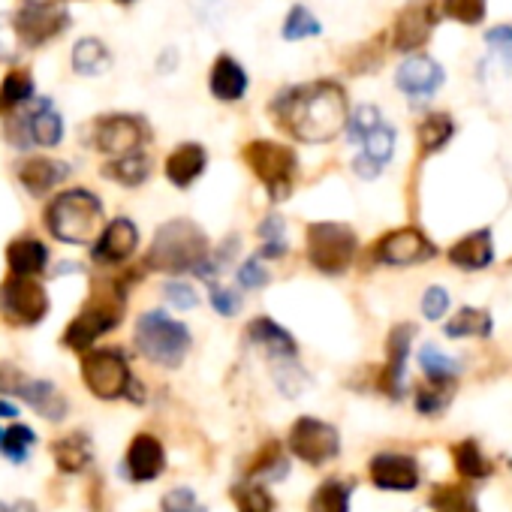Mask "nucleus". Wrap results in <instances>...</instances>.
<instances>
[{
  "mask_svg": "<svg viewBox=\"0 0 512 512\" xmlns=\"http://www.w3.org/2000/svg\"><path fill=\"white\" fill-rule=\"evenodd\" d=\"M269 112L275 124L302 145H326L338 139L350 121L347 91L335 79L290 85L278 91Z\"/></svg>",
  "mask_w": 512,
  "mask_h": 512,
  "instance_id": "1",
  "label": "nucleus"
},
{
  "mask_svg": "<svg viewBox=\"0 0 512 512\" xmlns=\"http://www.w3.org/2000/svg\"><path fill=\"white\" fill-rule=\"evenodd\" d=\"M142 266L148 272H160V275L193 272L199 278H211L214 272H220L217 263L211 260V241H208L205 229L187 217L166 220L154 232V241L145 253Z\"/></svg>",
  "mask_w": 512,
  "mask_h": 512,
  "instance_id": "2",
  "label": "nucleus"
},
{
  "mask_svg": "<svg viewBox=\"0 0 512 512\" xmlns=\"http://www.w3.org/2000/svg\"><path fill=\"white\" fill-rule=\"evenodd\" d=\"M136 281V275H115V278H97L91 287V296L85 308L73 317V323L64 332V347L76 353H88L94 341L109 335L121 326L124 308H127V290Z\"/></svg>",
  "mask_w": 512,
  "mask_h": 512,
  "instance_id": "3",
  "label": "nucleus"
},
{
  "mask_svg": "<svg viewBox=\"0 0 512 512\" xmlns=\"http://www.w3.org/2000/svg\"><path fill=\"white\" fill-rule=\"evenodd\" d=\"M49 232L64 244H91L103 232V202L91 190H64L46 208Z\"/></svg>",
  "mask_w": 512,
  "mask_h": 512,
  "instance_id": "4",
  "label": "nucleus"
},
{
  "mask_svg": "<svg viewBox=\"0 0 512 512\" xmlns=\"http://www.w3.org/2000/svg\"><path fill=\"white\" fill-rule=\"evenodd\" d=\"M133 341H136V350L160 365V368H178L187 353H190V329L178 320H172L169 314L163 311H148L136 320V332H133Z\"/></svg>",
  "mask_w": 512,
  "mask_h": 512,
  "instance_id": "5",
  "label": "nucleus"
},
{
  "mask_svg": "<svg viewBox=\"0 0 512 512\" xmlns=\"http://www.w3.org/2000/svg\"><path fill=\"white\" fill-rule=\"evenodd\" d=\"M241 157L256 175V181L266 187L272 202H284L293 196L296 181H299V157L293 148L272 142V139H253L244 145Z\"/></svg>",
  "mask_w": 512,
  "mask_h": 512,
  "instance_id": "6",
  "label": "nucleus"
},
{
  "mask_svg": "<svg viewBox=\"0 0 512 512\" xmlns=\"http://www.w3.org/2000/svg\"><path fill=\"white\" fill-rule=\"evenodd\" d=\"M359 250V238L353 232V226L338 223V220H317L305 229V253L308 263L320 272V275H344Z\"/></svg>",
  "mask_w": 512,
  "mask_h": 512,
  "instance_id": "7",
  "label": "nucleus"
},
{
  "mask_svg": "<svg viewBox=\"0 0 512 512\" xmlns=\"http://www.w3.org/2000/svg\"><path fill=\"white\" fill-rule=\"evenodd\" d=\"M49 308L52 302H49L46 287L34 281L31 275H10L0 284V317L10 326H19V329L40 326Z\"/></svg>",
  "mask_w": 512,
  "mask_h": 512,
  "instance_id": "8",
  "label": "nucleus"
},
{
  "mask_svg": "<svg viewBox=\"0 0 512 512\" xmlns=\"http://www.w3.org/2000/svg\"><path fill=\"white\" fill-rule=\"evenodd\" d=\"M28 106V103H25ZM19 106L16 115L7 124V139L16 148H28V145H40V148H55L64 139V118L55 112L49 97H40L37 106L25 109Z\"/></svg>",
  "mask_w": 512,
  "mask_h": 512,
  "instance_id": "9",
  "label": "nucleus"
},
{
  "mask_svg": "<svg viewBox=\"0 0 512 512\" xmlns=\"http://www.w3.org/2000/svg\"><path fill=\"white\" fill-rule=\"evenodd\" d=\"M13 28L25 49H40L70 28V13L55 0H25L13 13Z\"/></svg>",
  "mask_w": 512,
  "mask_h": 512,
  "instance_id": "10",
  "label": "nucleus"
},
{
  "mask_svg": "<svg viewBox=\"0 0 512 512\" xmlns=\"http://www.w3.org/2000/svg\"><path fill=\"white\" fill-rule=\"evenodd\" d=\"M82 380L91 395L103 401L124 398L133 389V374L121 350H88L82 359Z\"/></svg>",
  "mask_w": 512,
  "mask_h": 512,
  "instance_id": "11",
  "label": "nucleus"
},
{
  "mask_svg": "<svg viewBox=\"0 0 512 512\" xmlns=\"http://www.w3.org/2000/svg\"><path fill=\"white\" fill-rule=\"evenodd\" d=\"M434 256H437V244H431V238L416 226H398L380 235L374 244V260L389 269L419 266V263L434 260Z\"/></svg>",
  "mask_w": 512,
  "mask_h": 512,
  "instance_id": "12",
  "label": "nucleus"
},
{
  "mask_svg": "<svg viewBox=\"0 0 512 512\" xmlns=\"http://www.w3.org/2000/svg\"><path fill=\"white\" fill-rule=\"evenodd\" d=\"M91 142L97 151L112 154V157L133 154V151H142V145L148 142V124H145V118L127 115V112L103 115L94 121Z\"/></svg>",
  "mask_w": 512,
  "mask_h": 512,
  "instance_id": "13",
  "label": "nucleus"
},
{
  "mask_svg": "<svg viewBox=\"0 0 512 512\" xmlns=\"http://www.w3.org/2000/svg\"><path fill=\"white\" fill-rule=\"evenodd\" d=\"M0 392L19 395L22 401H28L49 422H61L67 416V398L55 389V383L31 380L13 365H0Z\"/></svg>",
  "mask_w": 512,
  "mask_h": 512,
  "instance_id": "14",
  "label": "nucleus"
},
{
  "mask_svg": "<svg viewBox=\"0 0 512 512\" xmlns=\"http://www.w3.org/2000/svg\"><path fill=\"white\" fill-rule=\"evenodd\" d=\"M290 452L296 458H302L305 464H326L341 452V434L335 425L314 419V416H302L293 422L290 428Z\"/></svg>",
  "mask_w": 512,
  "mask_h": 512,
  "instance_id": "15",
  "label": "nucleus"
},
{
  "mask_svg": "<svg viewBox=\"0 0 512 512\" xmlns=\"http://www.w3.org/2000/svg\"><path fill=\"white\" fill-rule=\"evenodd\" d=\"M437 28V10L428 0H410L392 25V49L401 55L419 52Z\"/></svg>",
  "mask_w": 512,
  "mask_h": 512,
  "instance_id": "16",
  "label": "nucleus"
},
{
  "mask_svg": "<svg viewBox=\"0 0 512 512\" xmlns=\"http://www.w3.org/2000/svg\"><path fill=\"white\" fill-rule=\"evenodd\" d=\"M443 82H446V73H443V67L434 61V58H428V55H407L401 64H398V70H395V85H398V91H404L413 103H425V100H431L440 88H443Z\"/></svg>",
  "mask_w": 512,
  "mask_h": 512,
  "instance_id": "17",
  "label": "nucleus"
},
{
  "mask_svg": "<svg viewBox=\"0 0 512 512\" xmlns=\"http://www.w3.org/2000/svg\"><path fill=\"white\" fill-rule=\"evenodd\" d=\"M139 247V229L130 217H115L103 226L100 238L91 247V260L100 266H124Z\"/></svg>",
  "mask_w": 512,
  "mask_h": 512,
  "instance_id": "18",
  "label": "nucleus"
},
{
  "mask_svg": "<svg viewBox=\"0 0 512 512\" xmlns=\"http://www.w3.org/2000/svg\"><path fill=\"white\" fill-rule=\"evenodd\" d=\"M395 142H398V133L395 127L383 118L380 124H374L362 139V154L353 160V169L359 178H377L383 172V166L395 157Z\"/></svg>",
  "mask_w": 512,
  "mask_h": 512,
  "instance_id": "19",
  "label": "nucleus"
},
{
  "mask_svg": "<svg viewBox=\"0 0 512 512\" xmlns=\"http://www.w3.org/2000/svg\"><path fill=\"white\" fill-rule=\"evenodd\" d=\"M413 335H416V329L410 323H398L386 335V368L380 374V389L389 398H401L404 395V371H407Z\"/></svg>",
  "mask_w": 512,
  "mask_h": 512,
  "instance_id": "20",
  "label": "nucleus"
},
{
  "mask_svg": "<svg viewBox=\"0 0 512 512\" xmlns=\"http://www.w3.org/2000/svg\"><path fill=\"white\" fill-rule=\"evenodd\" d=\"M371 482L383 491H413L419 485V467L410 455L383 452L371 458Z\"/></svg>",
  "mask_w": 512,
  "mask_h": 512,
  "instance_id": "21",
  "label": "nucleus"
},
{
  "mask_svg": "<svg viewBox=\"0 0 512 512\" xmlns=\"http://www.w3.org/2000/svg\"><path fill=\"white\" fill-rule=\"evenodd\" d=\"M446 260L455 269H464V272L488 269L494 263V235H491V229H473L464 238H458L446 250Z\"/></svg>",
  "mask_w": 512,
  "mask_h": 512,
  "instance_id": "22",
  "label": "nucleus"
},
{
  "mask_svg": "<svg viewBox=\"0 0 512 512\" xmlns=\"http://www.w3.org/2000/svg\"><path fill=\"white\" fill-rule=\"evenodd\" d=\"M166 467L163 443L154 434H136L127 446V476L133 482H154Z\"/></svg>",
  "mask_w": 512,
  "mask_h": 512,
  "instance_id": "23",
  "label": "nucleus"
},
{
  "mask_svg": "<svg viewBox=\"0 0 512 512\" xmlns=\"http://www.w3.org/2000/svg\"><path fill=\"white\" fill-rule=\"evenodd\" d=\"M250 88L247 70L232 55H217L208 73V91L220 103H238Z\"/></svg>",
  "mask_w": 512,
  "mask_h": 512,
  "instance_id": "24",
  "label": "nucleus"
},
{
  "mask_svg": "<svg viewBox=\"0 0 512 512\" xmlns=\"http://www.w3.org/2000/svg\"><path fill=\"white\" fill-rule=\"evenodd\" d=\"M247 341H250L253 347L266 350L275 362H281V359H296V353H299L296 338H293L281 323H275L272 317H256V320H250V323H247Z\"/></svg>",
  "mask_w": 512,
  "mask_h": 512,
  "instance_id": "25",
  "label": "nucleus"
},
{
  "mask_svg": "<svg viewBox=\"0 0 512 512\" xmlns=\"http://www.w3.org/2000/svg\"><path fill=\"white\" fill-rule=\"evenodd\" d=\"M166 178L169 184L187 190L190 184H196L202 178V172L208 169V151L199 142H184L178 145L169 157H166Z\"/></svg>",
  "mask_w": 512,
  "mask_h": 512,
  "instance_id": "26",
  "label": "nucleus"
},
{
  "mask_svg": "<svg viewBox=\"0 0 512 512\" xmlns=\"http://www.w3.org/2000/svg\"><path fill=\"white\" fill-rule=\"evenodd\" d=\"M67 175H70V166L64 160H52V157H31L19 166V181L34 196L55 190Z\"/></svg>",
  "mask_w": 512,
  "mask_h": 512,
  "instance_id": "27",
  "label": "nucleus"
},
{
  "mask_svg": "<svg viewBox=\"0 0 512 512\" xmlns=\"http://www.w3.org/2000/svg\"><path fill=\"white\" fill-rule=\"evenodd\" d=\"M7 263L13 275H43L49 266V247L40 238H16L7 247Z\"/></svg>",
  "mask_w": 512,
  "mask_h": 512,
  "instance_id": "28",
  "label": "nucleus"
},
{
  "mask_svg": "<svg viewBox=\"0 0 512 512\" xmlns=\"http://www.w3.org/2000/svg\"><path fill=\"white\" fill-rule=\"evenodd\" d=\"M112 67V52L103 40L97 37H85L73 46V70L79 76H88V79H97L103 73H109Z\"/></svg>",
  "mask_w": 512,
  "mask_h": 512,
  "instance_id": "29",
  "label": "nucleus"
},
{
  "mask_svg": "<svg viewBox=\"0 0 512 512\" xmlns=\"http://www.w3.org/2000/svg\"><path fill=\"white\" fill-rule=\"evenodd\" d=\"M52 455L61 473H82L91 464V440L82 431H73L52 443Z\"/></svg>",
  "mask_w": 512,
  "mask_h": 512,
  "instance_id": "30",
  "label": "nucleus"
},
{
  "mask_svg": "<svg viewBox=\"0 0 512 512\" xmlns=\"http://www.w3.org/2000/svg\"><path fill=\"white\" fill-rule=\"evenodd\" d=\"M455 136V121L446 115V112H431L428 118H422L419 130H416V139H419V154L422 157H431V154H440Z\"/></svg>",
  "mask_w": 512,
  "mask_h": 512,
  "instance_id": "31",
  "label": "nucleus"
},
{
  "mask_svg": "<svg viewBox=\"0 0 512 512\" xmlns=\"http://www.w3.org/2000/svg\"><path fill=\"white\" fill-rule=\"evenodd\" d=\"M103 175L121 187H139L148 181L151 175V160L142 154V151H133V154H121V157H112L106 166H103Z\"/></svg>",
  "mask_w": 512,
  "mask_h": 512,
  "instance_id": "32",
  "label": "nucleus"
},
{
  "mask_svg": "<svg viewBox=\"0 0 512 512\" xmlns=\"http://www.w3.org/2000/svg\"><path fill=\"white\" fill-rule=\"evenodd\" d=\"M443 332L449 338H488L494 332V320L485 308H461Z\"/></svg>",
  "mask_w": 512,
  "mask_h": 512,
  "instance_id": "33",
  "label": "nucleus"
},
{
  "mask_svg": "<svg viewBox=\"0 0 512 512\" xmlns=\"http://www.w3.org/2000/svg\"><path fill=\"white\" fill-rule=\"evenodd\" d=\"M452 392H455V380H431L425 377V383L416 386L413 392V404L422 416H440L449 401H452Z\"/></svg>",
  "mask_w": 512,
  "mask_h": 512,
  "instance_id": "34",
  "label": "nucleus"
},
{
  "mask_svg": "<svg viewBox=\"0 0 512 512\" xmlns=\"http://www.w3.org/2000/svg\"><path fill=\"white\" fill-rule=\"evenodd\" d=\"M350 494H353L350 482L329 479L311 494L308 512H350Z\"/></svg>",
  "mask_w": 512,
  "mask_h": 512,
  "instance_id": "35",
  "label": "nucleus"
},
{
  "mask_svg": "<svg viewBox=\"0 0 512 512\" xmlns=\"http://www.w3.org/2000/svg\"><path fill=\"white\" fill-rule=\"evenodd\" d=\"M428 506L434 512H479V503L476 497L464 488V485H437L428 497Z\"/></svg>",
  "mask_w": 512,
  "mask_h": 512,
  "instance_id": "36",
  "label": "nucleus"
},
{
  "mask_svg": "<svg viewBox=\"0 0 512 512\" xmlns=\"http://www.w3.org/2000/svg\"><path fill=\"white\" fill-rule=\"evenodd\" d=\"M452 458H455V470L467 479H485L491 476V464L488 458L482 455L479 443L476 440H461L452 446Z\"/></svg>",
  "mask_w": 512,
  "mask_h": 512,
  "instance_id": "37",
  "label": "nucleus"
},
{
  "mask_svg": "<svg viewBox=\"0 0 512 512\" xmlns=\"http://www.w3.org/2000/svg\"><path fill=\"white\" fill-rule=\"evenodd\" d=\"M281 34H284L287 43H299V40L320 37L323 34V25H320V19L305 4H293V10L284 19V31Z\"/></svg>",
  "mask_w": 512,
  "mask_h": 512,
  "instance_id": "38",
  "label": "nucleus"
},
{
  "mask_svg": "<svg viewBox=\"0 0 512 512\" xmlns=\"http://www.w3.org/2000/svg\"><path fill=\"white\" fill-rule=\"evenodd\" d=\"M37 443V434L28 425H10L7 431L0 428V455L22 464L28 461V449Z\"/></svg>",
  "mask_w": 512,
  "mask_h": 512,
  "instance_id": "39",
  "label": "nucleus"
},
{
  "mask_svg": "<svg viewBox=\"0 0 512 512\" xmlns=\"http://www.w3.org/2000/svg\"><path fill=\"white\" fill-rule=\"evenodd\" d=\"M284 217H278V214H269L263 223H260V256L263 260H281V256L287 253V235H284Z\"/></svg>",
  "mask_w": 512,
  "mask_h": 512,
  "instance_id": "40",
  "label": "nucleus"
},
{
  "mask_svg": "<svg viewBox=\"0 0 512 512\" xmlns=\"http://www.w3.org/2000/svg\"><path fill=\"white\" fill-rule=\"evenodd\" d=\"M284 470H287L284 449L272 440V443H266V446L260 449V455H256V458L247 464L244 476H250V479H253V476H275V479H281Z\"/></svg>",
  "mask_w": 512,
  "mask_h": 512,
  "instance_id": "41",
  "label": "nucleus"
},
{
  "mask_svg": "<svg viewBox=\"0 0 512 512\" xmlns=\"http://www.w3.org/2000/svg\"><path fill=\"white\" fill-rule=\"evenodd\" d=\"M31 97H34V79H31V73L28 70H10L7 79H4V85H0V100H4V106L19 109Z\"/></svg>",
  "mask_w": 512,
  "mask_h": 512,
  "instance_id": "42",
  "label": "nucleus"
},
{
  "mask_svg": "<svg viewBox=\"0 0 512 512\" xmlns=\"http://www.w3.org/2000/svg\"><path fill=\"white\" fill-rule=\"evenodd\" d=\"M232 500H235L238 512H272V509H275L272 494H269L263 485H256V482L235 485V488H232Z\"/></svg>",
  "mask_w": 512,
  "mask_h": 512,
  "instance_id": "43",
  "label": "nucleus"
},
{
  "mask_svg": "<svg viewBox=\"0 0 512 512\" xmlns=\"http://www.w3.org/2000/svg\"><path fill=\"white\" fill-rule=\"evenodd\" d=\"M443 4V13L458 22V25H467V28H476L485 22V13H488V0H440Z\"/></svg>",
  "mask_w": 512,
  "mask_h": 512,
  "instance_id": "44",
  "label": "nucleus"
},
{
  "mask_svg": "<svg viewBox=\"0 0 512 512\" xmlns=\"http://www.w3.org/2000/svg\"><path fill=\"white\" fill-rule=\"evenodd\" d=\"M419 368L431 380H455L458 377V362L452 356L440 353L437 347H422L419 350Z\"/></svg>",
  "mask_w": 512,
  "mask_h": 512,
  "instance_id": "45",
  "label": "nucleus"
},
{
  "mask_svg": "<svg viewBox=\"0 0 512 512\" xmlns=\"http://www.w3.org/2000/svg\"><path fill=\"white\" fill-rule=\"evenodd\" d=\"M238 287L241 290H260L269 284V269H263V256H247V260L238 266V275H235Z\"/></svg>",
  "mask_w": 512,
  "mask_h": 512,
  "instance_id": "46",
  "label": "nucleus"
},
{
  "mask_svg": "<svg viewBox=\"0 0 512 512\" xmlns=\"http://www.w3.org/2000/svg\"><path fill=\"white\" fill-rule=\"evenodd\" d=\"M383 121V115H380V109L377 106H362V109H356L353 115H350V121H347V136L353 139V142H359L374 124H380Z\"/></svg>",
  "mask_w": 512,
  "mask_h": 512,
  "instance_id": "47",
  "label": "nucleus"
},
{
  "mask_svg": "<svg viewBox=\"0 0 512 512\" xmlns=\"http://www.w3.org/2000/svg\"><path fill=\"white\" fill-rule=\"evenodd\" d=\"M163 296H166V302H169L172 308H178V311H190V308L199 305L196 290H193L190 284H184V281H169V284L163 287Z\"/></svg>",
  "mask_w": 512,
  "mask_h": 512,
  "instance_id": "48",
  "label": "nucleus"
},
{
  "mask_svg": "<svg viewBox=\"0 0 512 512\" xmlns=\"http://www.w3.org/2000/svg\"><path fill=\"white\" fill-rule=\"evenodd\" d=\"M449 311V293L443 287H428L422 296V317L425 320H443Z\"/></svg>",
  "mask_w": 512,
  "mask_h": 512,
  "instance_id": "49",
  "label": "nucleus"
},
{
  "mask_svg": "<svg viewBox=\"0 0 512 512\" xmlns=\"http://www.w3.org/2000/svg\"><path fill=\"white\" fill-rule=\"evenodd\" d=\"M19 49H25L19 43V34L13 28V16H0V61H16Z\"/></svg>",
  "mask_w": 512,
  "mask_h": 512,
  "instance_id": "50",
  "label": "nucleus"
},
{
  "mask_svg": "<svg viewBox=\"0 0 512 512\" xmlns=\"http://www.w3.org/2000/svg\"><path fill=\"white\" fill-rule=\"evenodd\" d=\"M211 305L220 317H235L241 311V296L229 287H217L211 284Z\"/></svg>",
  "mask_w": 512,
  "mask_h": 512,
  "instance_id": "51",
  "label": "nucleus"
},
{
  "mask_svg": "<svg viewBox=\"0 0 512 512\" xmlns=\"http://www.w3.org/2000/svg\"><path fill=\"white\" fill-rule=\"evenodd\" d=\"M163 512H205V509L196 503V494L190 488H172L163 497Z\"/></svg>",
  "mask_w": 512,
  "mask_h": 512,
  "instance_id": "52",
  "label": "nucleus"
},
{
  "mask_svg": "<svg viewBox=\"0 0 512 512\" xmlns=\"http://www.w3.org/2000/svg\"><path fill=\"white\" fill-rule=\"evenodd\" d=\"M485 43L503 58L506 67H512V25H497L485 34Z\"/></svg>",
  "mask_w": 512,
  "mask_h": 512,
  "instance_id": "53",
  "label": "nucleus"
},
{
  "mask_svg": "<svg viewBox=\"0 0 512 512\" xmlns=\"http://www.w3.org/2000/svg\"><path fill=\"white\" fill-rule=\"evenodd\" d=\"M19 416V410L13 407V404H7V401H0V419H16Z\"/></svg>",
  "mask_w": 512,
  "mask_h": 512,
  "instance_id": "54",
  "label": "nucleus"
},
{
  "mask_svg": "<svg viewBox=\"0 0 512 512\" xmlns=\"http://www.w3.org/2000/svg\"><path fill=\"white\" fill-rule=\"evenodd\" d=\"M16 512H37V509H34L31 500H19V503H16Z\"/></svg>",
  "mask_w": 512,
  "mask_h": 512,
  "instance_id": "55",
  "label": "nucleus"
},
{
  "mask_svg": "<svg viewBox=\"0 0 512 512\" xmlns=\"http://www.w3.org/2000/svg\"><path fill=\"white\" fill-rule=\"evenodd\" d=\"M0 512H16V509H10L7 503H0Z\"/></svg>",
  "mask_w": 512,
  "mask_h": 512,
  "instance_id": "56",
  "label": "nucleus"
},
{
  "mask_svg": "<svg viewBox=\"0 0 512 512\" xmlns=\"http://www.w3.org/2000/svg\"><path fill=\"white\" fill-rule=\"evenodd\" d=\"M118 4H133V0H118Z\"/></svg>",
  "mask_w": 512,
  "mask_h": 512,
  "instance_id": "57",
  "label": "nucleus"
},
{
  "mask_svg": "<svg viewBox=\"0 0 512 512\" xmlns=\"http://www.w3.org/2000/svg\"><path fill=\"white\" fill-rule=\"evenodd\" d=\"M0 106H4V100H0Z\"/></svg>",
  "mask_w": 512,
  "mask_h": 512,
  "instance_id": "58",
  "label": "nucleus"
}]
</instances>
